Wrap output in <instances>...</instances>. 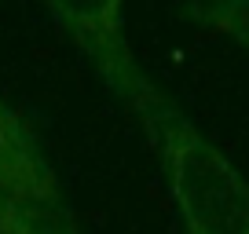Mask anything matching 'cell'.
I'll use <instances>...</instances> for the list:
<instances>
[{
	"instance_id": "6da1fadb",
	"label": "cell",
	"mask_w": 249,
	"mask_h": 234,
	"mask_svg": "<svg viewBox=\"0 0 249 234\" xmlns=\"http://www.w3.org/2000/svg\"><path fill=\"white\" fill-rule=\"evenodd\" d=\"M117 95L143 114L187 234H249V183L140 70Z\"/></svg>"
},
{
	"instance_id": "7a4b0ae2",
	"label": "cell",
	"mask_w": 249,
	"mask_h": 234,
	"mask_svg": "<svg viewBox=\"0 0 249 234\" xmlns=\"http://www.w3.org/2000/svg\"><path fill=\"white\" fill-rule=\"evenodd\" d=\"M0 205H8L33 234H59L48 216H59V194L18 117L0 102Z\"/></svg>"
},
{
	"instance_id": "3957f363",
	"label": "cell",
	"mask_w": 249,
	"mask_h": 234,
	"mask_svg": "<svg viewBox=\"0 0 249 234\" xmlns=\"http://www.w3.org/2000/svg\"><path fill=\"white\" fill-rule=\"evenodd\" d=\"M59 26L81 44L110 88H121L136 73L128 44L121 37V8L124 0H48Z\"/></svg>"
},
{
	"instance_id": "277c9868",
	"label": "cell",
	"mask_w": 249,
	"mask_h": 234,
	"mask_svg": "<svg viewBox=\"0 0 249 234\" xmlns=\"http://www.w3.org/2000/svg\"><path fill=\"white\" fill-rule=\"evenodd\" d=\"M187 15L249 48V0H187Z\"/></svg>"
},
{
	"instance_id": "5b68a950",
	"label": "cell",
	"mask_w": 249,
	"mask_h": 234,
	"mask_svg": "<svg viewBox=\"0 0 249 234\" xmlns=\"http://www.w3.org/2000/svg\"><path fill=\"white\" fill-rule=\"evenodd\" d=\"M0 234H33V231L8 209V205H0Z\"/></svg>"
},
{
	"instance_id": "8992f818",
	"label": "cell",
	"mask_w": 249,
	"mask_h": 234,
	"mask_svg": "<svg viewBox=\"0 0 249 234\" xmlns=\"http://www.w3.org/2000/svg\"><path fill=\"white\" fill-rule=\"evenodd\" d=\"M59 234H73V231H59Z\"/></svg>"
}]
</instances>
